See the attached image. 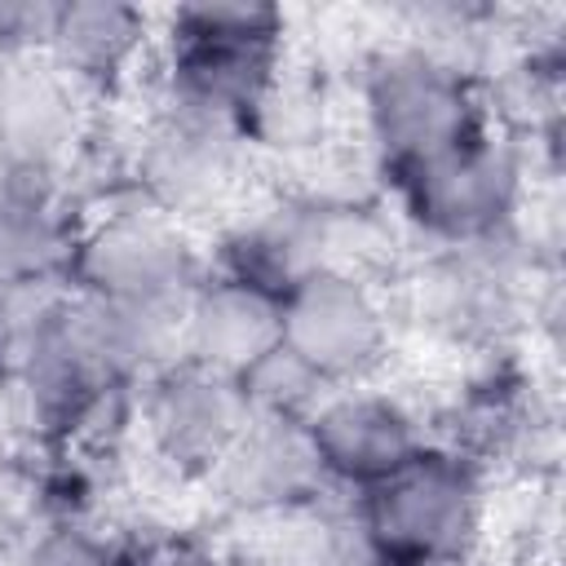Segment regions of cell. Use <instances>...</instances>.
Here are the masks:
<instances>
[{
	"label": "cell",
	"mask_w": 566,
	"mask_h": 566,
	"mask_svg": "<svg viewBox=\"0 0 566 566\" xmlns=\"http://www.w3.org/2000/svg\"><path fill=\"white\" fill-rule=\"evenodd\" d=\"M283 13L274 4H181L164 31V106H181L239 133L279 88Z\"/></svg>",
	"instance_id": "obj_1"
},
{
	"label": "cell",
	"mask_w": 566,
	"mask_h": 566,
	"mask_svg": "<svg viewBox=\"0 0 566 566\" xmlns=\"http://www.w3.org/2000/svg\"><path fill=\"white\" fill-rule=\"evenodd\" d=\"M486 526V486L473 460L420 447L402 469L358 491L354 531L376 566H460Z\"/></svg>",
	"instance_id": "obj_2"
},
{
	"label": "cell",
	"mask_w": 566,
	"mask_h": 566,
	"mask_svg": "<svg viewBox=\"0 0 566 566\" xmlns=\"http://www.w3.org/2000/svg\"><path fill=\"white\" fill-rule=\"evenodd\" d=\"M402 217L438 248H486L495 243L526 195L522 155L513 142L478 128L464 142L402 164L389 172Z\"/></svg>",
	"instance_id": "obj_3"
},
{
	"label": "cell",
	"mask_w": 566,
	"mask_h": 566,
	"mask_svg": "<svg viewBox=\"0 0 566 566\" xmlns=\"http://www.w3.org/2000/svg\"><path fill=\"white\" fill-rule=\"evenodd\" d=\"M199 279L203 261L186 226L150 203L102 212L80 234H71L66 283L80 296L181 310Z\"/></svg>",
	"instance_id": "obj_4"
},
{
	"label": "cell",
	"mask_w": 566,
	"mask_h": 566,
	"mask_svg": "<svg viewBox=\"0 0 566 566\" xmlns=\"http://www.w3.org/2000/svg\"><path fill=\"white\" fill-rule=\"evenodd\" d=\"M363 124L385 172L486 128L469 80L429 49H398L371 66L363 84Z\"/></svg>",
	"instance_id": "obj_5"
},
{
	"label": "cell",
	"mask_w": 566,
	"mask_h": 566,
	"mask_svg": "<svg viewBox=\"0 0 566 566\" xmlns=\"http://www.w3.org/2000/svg\"><path fill=\"white\" fill-rule=\"evenodd\" d=\"M279 305L283 349L327 389L363 385L389 354V305L354 265H323L305 274Z\"/></svg>",
	"instance_id": "obj_6"
},
{
	"label": "cell",
	"mask_w": 566,
	"mask_h": 566,
	"mask_svg": "<svg viewBox=\"0 0 566 566\" xmlns=\"http://www.w3.org/2000/svg\"><path fill=\"white\" fill-rule=\"evenodd\" d=\"M252 420L239 380L177 358L146 380L142 429L150 451L181 478H212Z\"/></svg>",
	"instance_id": "obj_7"
},
{
	"label": "cell",
	"mask_w": 566,
	"mask_h": 566,
	"mask_svg": "<svg viewBox=\"0 0 566 566\" xmlns=\"http://www.w3.org/2000/svg\"><path fill=\"white\" fill-rule=\"evenodd\" d=\"M243 168V142L234 124L164 106L137 142V186L142 199L168 217H195L217 208Z\"/></svg>",
	"instance_id": "obj_8"
},
{
	"label": "cell",
	"mask_w": 566,
	"mask_h": 566,
	"mask_svg": "<svg viewBox=\"0 0 566 566\" xmlns=\"http://www.w3.org/2000/svg\"><path fill=\"white\" fill-rule=\"evenodd\" d=\"M305 438L323 482L354 486V495L402 469L424 447L416 411L398 394L367 385L327 389L323 402L305 416Z\"/></svg>",
	"instance_id": "obj_9"
},
{
	"label": "cell",
	"mask_w": 566,
	"mask_h": 566,
	"mask_svg": "<svg viewBox=\"0 0 566 566\" xmlns=\"http://www.w3.org/2000/svg\"><path fill=\"white\" fill-rule=\"evenodd\" d=\"M279 345H283V305L279 296L252 283L203 274L181 305V358L195 367L239 380Z\"/></svg>",
	"instance_id": "obj_10"
},
{
	"label": "cell",
	"mask_w": 566,
	"mask_h": 566,
	"mask_svg": "<svg viewBox=\"0 0 566 566\" xmlns=\"http://www.w3.org/2000/svg\"><path fill=\"white\" fill-rule=\"evenodd\" d=\"M332 217L314 203H270L252 217H239L217 248V274L252 283L283 301L305 274L336 265L332 261Z\"/></svg>",
	"instance_id": "obj_11"
},
{
	"label": "cell",
	"mask_w": 566,
	"mask_h": 566,
	"mask_svg": "<svg viewBox=\"0 0 566 566\" xmlns=\"http://www.w3.org/2000/svg\"><path fill=\"white\" fill-rule=\"evenodd\" d=\"M212 482L243 513H292L310 504V495L323 486V473L310 451L305 420L252 416L217 464Z\"/></svg>",
	"instance_id": "obj_12"
},
{
	"label": "cell",
	"mask_w": 566,
	"mask_h": 566,
	"mask_svg": "<svg viewBox=\"0 0 566 566\" xmlns=\"http://www.w3.org/2000/svg\"><path fill=\"white\" fill-rule=\"evenodd\" d=\"M146 40H150V18L142 9L115 0H75V4H49L40 53L44 66H53L80 93V88H115L146 53Z\"/></svg>",
	"instance_id": "obj_13"
},
{
	"label": "cell",
	"mask_w": 566,
	"mask_h": 566,
	"mask_svg": "<svg viewBox=\"0 0 566 566\" xmlns=\"http://www.w3.org/2000/svg\"><path fill=\"white\" fill-rule=\"evenodd\" d=\"M486 248H447V256L433 261L429 279H420V323L451 340H478L500 327L509 310V287L504 274L491 265Z\"/></svg>",
	"instance_id": "obj_14"
},
{
	"label": "cell",
	"mask_w": 566,
	"mask_h": 566,
	"mask_svg": "<svg viewBox=\"0 0 566 566\" xmlns=\"http://www.w3.org/2000/svg\"><path fill=\"white\" fill-rule=\"evenodd\" d=\"M71 234L53 208L49 181H13L0 190V287L66 274Z\"/></svg>",
	"instance_id": "obj_15"
},
{
	"label": "cell",
	"mask_w": 566,
	"mask_h": 566,
	"mask_svg": "<svg viewBox=\"0 0 566 566\" xmlns=\"http://www.w3.org/2000/svg\"><path fill=\"white\" fill-rule=\"evenodd\" d=\"M66 301H71L66 274H44V279H22L0 287V376L4 380H13L27 367V358L44 345Z\"/></svg>",
	"instance_id": "obj_16"
},
{
	"label": "cell",
	"mask_w": 566,
	"mask_h": 566,
	"mask_svg": "<svg viewBox=\"0 0 566 566\" xmlns=\"http://www.w3.org/2000/svg\"><path fill=\"white\" fill-rule=\"evenodd\" d=\"M18 566H115L106 544L93 539L88 531H75V526H57V531H44L40 539H31V548L22 553Z\"/></svg>",
	"instance_id": "obj_17"
},
{
	"label": "cell",
	"mask_w": 566,
	"mask_h": 566,
	"mask_svg": "<svg viewBox=\"0 0 566 566\" xmlns=\"http://www.w3.org/2000/svg\"><path fill=\"white\" fill-rule=\"evenodd\" d=\"M186 566H226V562H212V557H195V562H186Z\"/></svg>",
	"instance_id": "obj_18"
}]
</instances>
